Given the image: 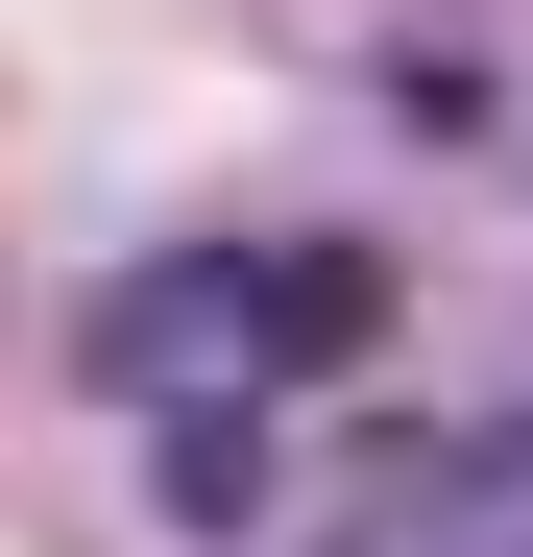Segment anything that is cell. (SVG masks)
Returning a JSON list of instances; mask_svg holds the SVG:
<instances>
[{
    "label": "cell",
    "instance_id": "7a4b0ae2",
    "mask_svg": "<svg viewBox=\"0 0 533 557\" xmlns=\"http://www.w3.org/2000/svg\"><path fill=\"white\" fill-rule=\"evenodd\" d=\"M315 557H533V436H436V460H388Z\"/></svg>",
    "mask_w": 533,
    "mask_h": 557
},
{
    "label": "cell",
    "instance_id": "6da1fadb",
    "mask_svg": "<svg viewBox=\"0 0 533 557\" xmlns=\"http://www.w3.org/2000/svg\"><path fill=\"white\" fill-rule=\"evenodd\" d=\"M364 339H388L364 243H170V267H122V292L73 315V363L146 388L170 436H243V388H315V363H364Z\"/></svg>",
    "mask_w": 533,
    "mask_h": 557
}]
</instances>
